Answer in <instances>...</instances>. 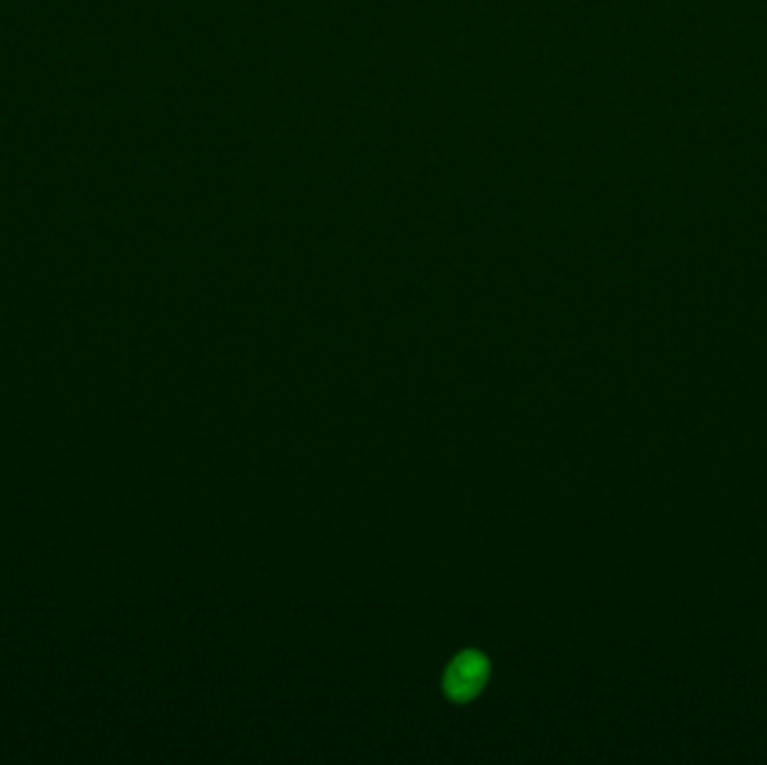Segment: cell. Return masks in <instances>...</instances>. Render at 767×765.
I'll return each mask as SVG.
<instances>
[{
  "instance_id": "1",
  "label": "cell",
  "mask_w": 767,
  "mask_h": 765,
  "mask_svg": "<svg viewBox=\"0 0 767 765\" xmlns=\"http://www.w3.org/2000/svg\"><path fill=\"white\" fill-rule=\"evenodd\" d=\"M489 662L478 651H465L449 664L444 673V694L451 700L465 703L474 698L487 683Z\"/></svg>"
}]
</instances>
